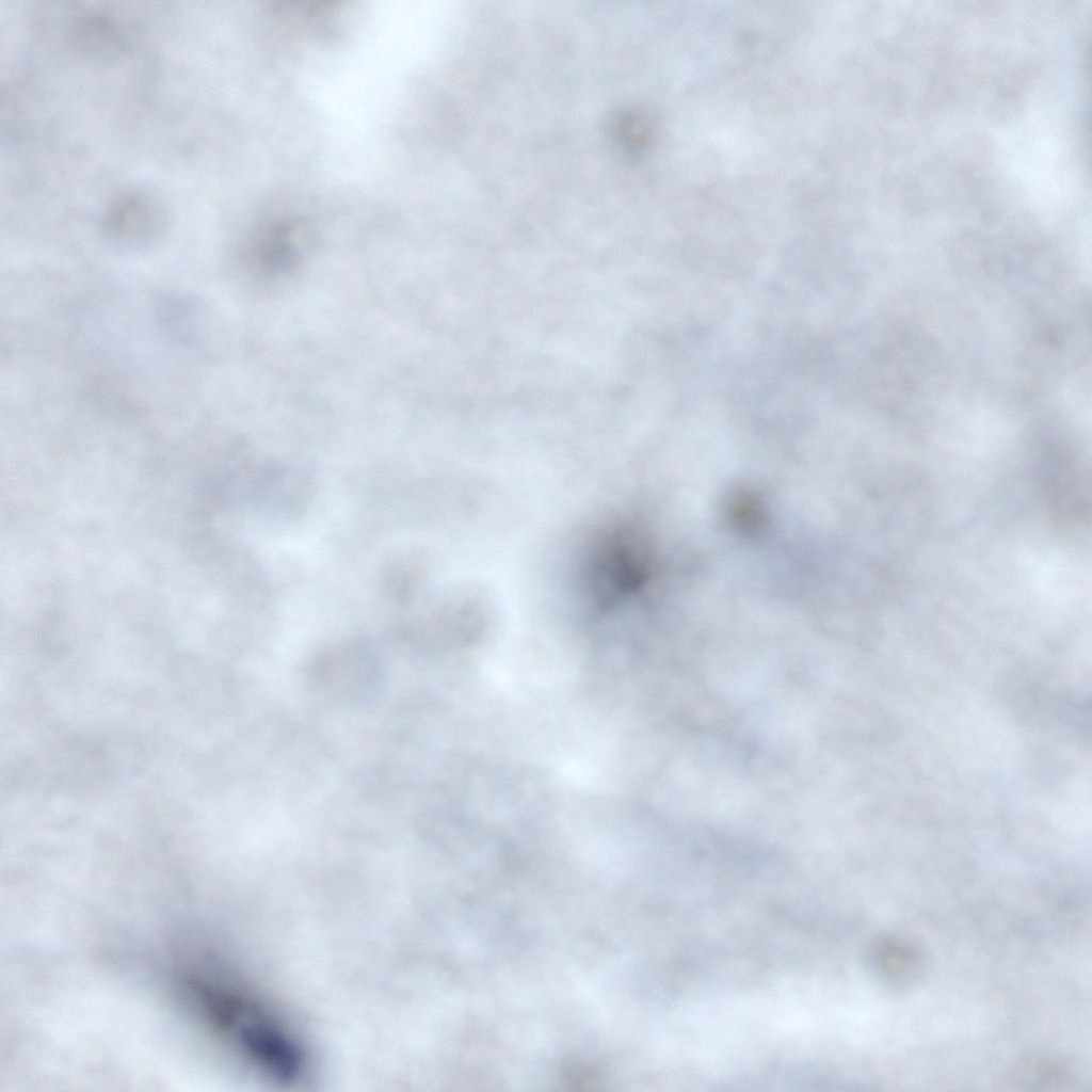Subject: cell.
<instances>
[{"instance_id":"6da1fadb","label":"cell","mask_w":1092,"mask_h":1092,"mask_svg":"<svg viewBox=\"0 0 1092 1092\" xmlns=\"http://www.w3.org/2000/svg\"><path fill=\"white\" fill-rule=\"evenodd\" d=\"M209 993L218 1024L244 1056L264 1074L282 1082L305 1075L307 1058L300 1041L262 1005L237 992Z\"/></svg>"}]
</instances>
